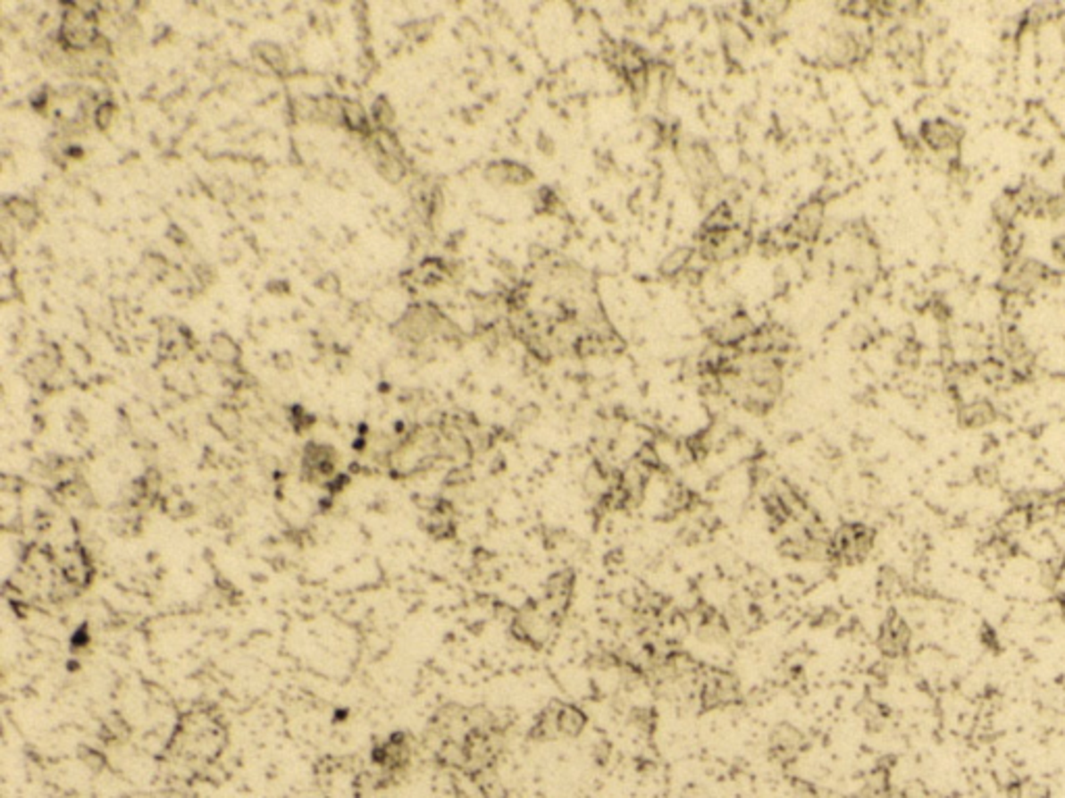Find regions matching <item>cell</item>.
Wrapping results in <instances>:
<instances>
[{
	"mask_svg": "<svg viewBox=\"0 0 1065 798\" xmlns=\"http://www.w3.org/2000/svg\"><path fill=\"white\" fill-rule=\"evenodd\" d=\"M872 528L864 524H843L828 541V560L839 566H855L864 561L874 547Z\"/></svg>",
	"mask_w": 1065,
	"mask_h": 798,
	"instance_id": "obj_2",
	"label": "cell"
},
{
	"mask_svg": "<svg viewBox=\"0 0 1065 798\" xmlns=\"http://www.w3.org/2000/svg\"><path fill=\"white\" fill-rule=\"evenodd\" d=\"M4 212L9 214V217L15 220L19 227H23V229H31V227H36L38 219H40V212H38V208L34 202L25 200V198H9L4 202Z\"/></svg>",
	"mask_w": 1065,
	"mask_h": 798,
	"instance_id": "obj_12",
	"label": "cell"
},
{
	"mask_svg": "<svg viewBox=\"0 0 1065 798\" xmlns=\"http://www.w3.org/2000/svg\"><path fill=\"white\" fill-rule=\"evenodd\" d=\"M801 734H799L795 727H778V730L772 734V751H775V757L783 759V761H791V759L801 751Z\"/></svg>",
	"mask_w": 1065,
	"mask_h": 798,
	"instance_id": "obj_11",
	"label": "cell"
},
{
	"mask_svg": "<svg viewBox=\"0 0 1065 798\" xmlns=\"http://www.w3.org/2000/svg\"><path fill=\"white\" fill-rule=\"evenodd\" d=\"M1053 275L1055 272L1051 270L1049 266L1030 261V258H1016V261L1005 269L1001 285H1003L1010 294H1030V291L1041 287V285L1049 283V278Z\"/></svg>",
	"mask_w": 1065,
	"mask_h": 798,
	"instance_id": "obj_6",
	"label": "cell"
},
{
	"mask_svg": "<svg viewBox=\"0 0 1065 798\" xmlns=\"http://www.w3.org/2000/svg\"><path fill=\"white\" fill-rule=\"evenodd\" d=\"M1051 248H1053V256L1057 261L1065 264V236H1060L1053 239V244H1051Z\"/></svg>",
	"mask_w": 1065,
	"mask_h": 798,
	"instance_id": "obj_19",
	"label": "cell"
},
{
	"mask_svg": "<svg viewBox=\"0 0 1065 798\" xmlns=\"http://www.w3.org/2000/svg\"><path fill=\"white\" fill-rule=\"evenodd\" d=\"M211 353L214 360H219V362L233 364V362H238V358H239V347L236 341L230 337V335L219 333L211 339Z\"/></svg>",
	"mask_w": 1065,
	"mask_h": 798,
	"instance_id": "obj_15",
	"label": "cell"
},
{
	"mask_svg": "<svg viewBox=\"0 0 1065 798\" xmlns=\"http://www.w3.org/2000/svg\"><path fill=\"white\" fill-rule=\"evenodd\" d=\"M681 162L684 173H687L689 181L693 183L695 189H701V192L709 194L720 187L722 175L718 162H716V158L712 156L708 145L691 144L687 148H683Z\"/></svg>",
	"mask_w": 1065,
	"mask_h": 798,
	"instance_id": "obj_5",
	"label": "cell"
},
{
	"mask_svg": "<svg viewBox=\"0 0 1065 798\" xmlns=\"http://www.w3.org/2000/svg\"><path fill=\"white\" fill-rule=\"evenodd\" d=\"M485 177L491 183H499V186H527V183L535 179V175H532L529 167L512 161L491 162L490 167L485 169Z\"/></svg>",
	"mask_w": 1065,
	"mask_h": 798,
	"instance_id": "obj_9",
	"label": "cell"
},
{
	"mask_svg": "<svg viewBox=\"0 0 1065 798\" xmlns=\"http://www.w3.org/2000/svg\"><path fill=\"white\" fill-rule=\"evenodd\" d=\"M371 119H373V123H375L377 128L383 131L390 129L391 125H394L396 111L388 98L385 96L375 98V103H373V106H371Z\"/></svg>",
	"mask_w": 1065,
	"mask_h": 798,
	"instance_id": "obj_16",
	"label": "cell"
},
{
	"mask_svg": "<svg viewBox=\"0 0 1065 798\" xmlns=\"http://www.w3.org/2000/svg\"><path fill=\"white\" fill-rule=\"evenodd\" d=\"M824 220V204L820 200H811L803 204L793 214V219L778 231V242L775 245H784V248L795 250L799 245L811 244L820 236Z\"/></svg>",
	"mask_w": 1065,
	"mask_h": 798,
	"instance_id": "obj_3",
	"label": "cell"
},
{
	"mask_svg": "<svg viewBox=\"0 0 1065 798\" xmlns=\"http://www.w3.org/2000/svg\"><path fill=\"white\" fill-rule=\"evenodd\" d=\"M115 115H117L115 104L103 103V104H98L96 111H94V123H96L98 129L106 131V129H111L113 123H115Z\"/></svg>",
	"mask_w": 1065,
	"mask_h": 798,
	"instance_id": "obj_18",
	"label": "cell"
},
{
	"mask_svg": "<svg viewBox=\"0 0 1065 798\" xmlns=\"http://www.w3.org/2000/svg\"><path fill=\"white\" fill-rule=\"evenodd\" d=\"M256 50V56L261 59L266 67L273 69V71L277 73H285L288 71V54L283 53V48L279 46V44H273V42H261L255 46Z\"/></svg>",
	"mask_w": 1065,
	"mask_h": 798,
	"instance_id": "obj_13",
	"label": "cell"
},
{
	"mask_svg": "<svg viewBox=\"0 0 1065 798\" xmlns=\"http://www.w3.org/2000/svg\"><path fill=\"white\" fill-rule=\"evenodd\" d=\"M585 726L587 718L579 707L568 705V702H551L543 713H539L531 736L537 740H554L564 736L573 738L579 736Z\"/></svg>",
	"mask_w": 1065,
	"mask_h": 798,
	"instance_id": "obj_1",
	"label": "cell"
},
{
	"mask_svg": "<svg viewBox=\"0 0 1065 798\" xmlns=\"http://www.w3.org/2000/svg\"><path fill=\"white\" fill-rule=\"evenodd\" d=\"M344 123L348 129L363 133V136H371L369 115H366L363 106L354 103V100H344Z\"/></svg>",
	"mask_w": 1065,
	"mask_h": 798,
	"instance_id": "obj_14",
	"label": "cell"
},
{
	"mask_svg": "<svg viewBox=\"0 0 1065 798\" xmlns=\"http://www.w3.org/2000/svg\"><path fill=\"white\" fill-rule=\"evenodd\" d=\"M573 591H574V574L573 572H558L551 576V578L548 580V585H545L543 605H545V610H548L551 616L556 618L558 624H560L564 613H566V610L570 607Z\"/></svg>",
	"mask_w": 1065,
	"mask_h": 798,
	"instance_id": "obj_8",
	"label": "cell"
},
{
	"mask_svg": "<svg viewBox=\"0 0 1065 798\" xmlns=\"http://www.w3.org/2000/svg\"><path fill=\"white\" fill-rule=\"evenodd\" d=\"M920 139L928 150L943 156L949 164H960V154L966 129L960 125L947 121V119H928L920 128Z\"/></svg>",
	"mask_w": 1065,
	"mask_h": 798,
	"instance_id": "obj_4",
	"label": "cell"
},
{
	"mask_svg": "<svg viewBox=\"0 0 1065 798\" xmlns=\"http://www.w3.org/2000/svg\"><path fill=\"white\" fill-rule=\"evenodd\" d=\"M961 416H963V422H966L968 427H982V424L993 420L994 411L986 402H976V403L966 405L961 411Z\"/></svg>",
	"mask_w": 1065,
	"mask_h": 798,
	"instance_id": "obj_17",
	"label": "cell"
},
{
	"mask_svg": "<svg viewBox=\"0 0 1065 798\" xmlns=\"http://www.w3.org/2000/svg\"><path fill=\"white\" fill-rule=\"evenodd\" d=\"M878 644H880V651H883L885 655H891V657L901 655L903 651L908 649L910 630H908V626L903 624L901 618L891 616L889 619H886L883 630H880Z\"/></svg>",
	"mask_w": 1065,
	"mask_h": 798,
	"instance_id": "obj_10",
	"label": "cell"
},
{
	"mask_svg": "<svg viewBox=\"0 0 1065 798\" xmlns=\"http://www.w3.org/2000/svg\"><path fill=\"white\" fill-rule=\"evenodd\" d=\"M739 701V682L728 671L709 669L701 680V705L708 711L722 709Z\"/></svg>",
	"mask_w": 1065,
	"mask_h": 798,
	"instance_id": "obj_7",
	"label": "cell"
}]
</instances>
